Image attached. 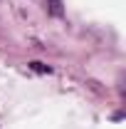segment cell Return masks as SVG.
Returning a JSON list of instances; mask_svg holds the SVG:
<instances>
[{"mask_svg": "<svg viewBox=\"0 0 126 129\" xmlns=\"http://www.w3.org/2000/svg\"><path fill=\"white\" fill-rule=\"evenodd\" d=\"M49 10H52L54 15H59V13H62V8H59V0H49Z\"/></svg>", "mask_w": 126, "mask_h": 129, "instance_id": "6da1fadb", "label": "cell"}]
</instances>
